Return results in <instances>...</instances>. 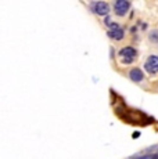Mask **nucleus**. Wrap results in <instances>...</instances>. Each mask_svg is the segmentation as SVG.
Listing matches in <instances>:
<instances>
[{
  "label": "nucleus",
  "mask_w": 158,
  "mask_h": 159,
  "mask_svg": "<svg viewBox=\"0 0 158 159\" xmlns=\"http://www.w3.org/2000/svg\"><path fill=\"white\" fill-rule=\"evenodd\" d=\"M130 7H132V4H130V2H128V0H117V2H114V4H112V11H114V14L117 15V17H125V15L129 13Z\"/></svg>",
  "instance_id": "obj_3"
},
{
  "label": "nucleus",
  "mask_w": 158,
  "mask_h": 159,
  "mask_svg": "<svg viewBox=\"0 0 158 159\" xmlns=\"http://www.w3.org/2000/svg\"><path fill=\"white\" fill-rule=\"evenodd\" d=\"M118 57H119L121 62H122L123 65H129V64H133L137 60L139 53L132 46H125V47H122L118 51Z\"/></svg>",
  "instance_id": "obj_1"
},
{
  "label": "nucleus",
  "mask_w": 158,
  "mask_h": 159,
  "mask_svg": "<svg viewBox=\"0 0 158 159\" xmlns=\"http://www.w3.org/2000/svg\"><path fill=\"white\" fill-rule=\"evenodd\" d=\"M90 10L93 14L99 15V17H108L111 11V6L107 2H92L89 4Z\"/></svg>",
  "instance_id": "obj_2"
},
{
  "label": "nucleus",
  "mask_w": 158,
  "mask_h": 159,
  "mask_svg": "<svg viewBox=\"0 0 158 159\" xmlns=\"http://www.w3.org/2000/svg\"><path fill=\"white\" fill-rule=\"evenodd\" d=\"M144 71L148 75H158V56L157 54H150L144 61Z\"/></svg>",
  "instance_id": "obj_4"
},
{
  "label": "nucleus",
  "mask_w": 158,
  "mask_h": 159,
  "mask_svg": "<svg viewBox=\"0 0 158 159\" xmlns=\"http://www.w3.org/2000/svg\"><path fill=\"white\" fill-rule=\"evenodd\" d=\"M147 39H148V42H150V43H153V44H157V46H158V29H157V28H154V29L148 30V33H147Z\"/></svg>",
  "instance_id": "obj_7"
},
{
  "label": "nucleus",
  "mask_w": 158,
  "mask_h": 159,
  "mask_svg": "<svg viewBox=\"0 0 158 159\" xmlns=\"http://www.w3.org/2000/svg\"><path fill=\"white\" fill-rule=\"evenodd\" d=\"M128 78H129L133 83H142V82H144L146 75H144V71H143L142 68L133 66V68H130L129 72H128Z\"/></svg>",
  "instance_id": "obj_5"
},
{
  "label": "nucleus",
  "mask_w": 158,
  "mask_h": 159,
  "mask_svg": "<svg viewBox=\"0 0 158 159\" xmlns=\"http://www.w3.org/2000/svg\"><path fill=\"white\" fill-rule=\"evenodd\" d=\"M129 159H158V152L157 154H136L135 157Z\"/></svg>",
  "instance_id": "obj_8"
},
{
  "label": "nucleus",
  "mask_w": 158,
  "mask_h": 159,
  "mask_svg": "<svg viewBox=\"0 0 158 159\" xmlns=\"http://www.w3.org/2000/svg\"><path fill=\"white\" fill-rule=\"evenodd\" d=\"M107 36L110 39H112V40L119 42V40H122V39L125 38V30L121 28V26H118V28H114V29H108Z\"/></svg>",
  "instance_id": "obj_6"
}]
</instances>
